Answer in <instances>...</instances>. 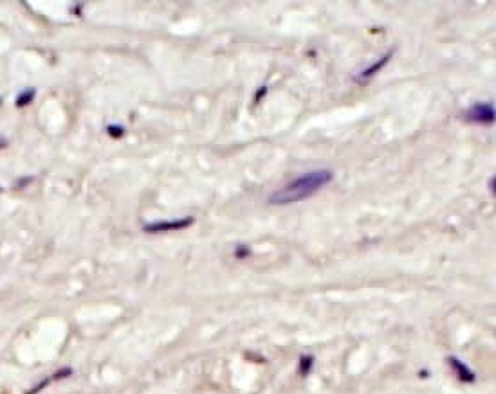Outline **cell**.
<instances>
[{"label": "cell", "instance_id": "3", "mask_svg": "<svg viewBox=\"0 0 496 394\" xmlns=\"http://www.w3.org/2000/svg\"><path fill=\"white\" fill-rule=\"evenodd\" d=\"M193 223V218H181V220H170V222H154L145 225L147 232H168V231H181Z\"/></svg>", "mask_w": 496, "mask_h": 394}, {"label": "cell", "instance_id": "4", "mask_svg": "<svg viewBox=\"0 0 496 394\" xmlns=\"http://www.w3.org/2000/svg\"><path fill=\"white\" fill-rule=\"evenodd\" d=\"M392 58V52H388V54H384L381 60H377V63H372L370 67H367V69L363 70V72H359L358 76H356V81L358 83H367L370 77H374L376 76L377 72H379L381 69H383L384 65L388 63V60Z\"/></svg>", "mask_w": 496, "mask_h": 394}, {"label": "cell", "instance_id": "1", "mask_svg": "<svg viewBox=\"0 0 496 394\" xmlns=\"http://www.w3.org/2000/svg\"><path fill=\"white\" fill-rule=\"evenodd\" d=\"M334 173L330 169H314V171H307L303 175L296 176L294 180H291L289 184L284 185L281 189L274 191L269 196V204L272 206H289V204H296L311 198L312 194H316L319 189H323L325 185L332 180Z\"/></svg>", "mask_w": 496, "mask_h": 394}, {"label": "cell", "instance_id": "2", "mask_svg": "<svg viewBox=\"0 0 496 394\" xmlns=\"http://www.w3.org/2000/svg\"><path fill=\"white\" fill-rule=\"evenodd\" d=\"M464 119L476 125H489L494 121V107L491 103H475L466 110Z\"/></svg>", "mask_w": 496, "mask_h": 394}, {"label": "cell", "instance_id": "5", "mask_svg": "<svg viewBox=\"0 0 496 394\" xmlns=\"http://www.w3.org/2000/svg\"><path fill=\"white\" fill-rule=\"evenodd\" d=\"M33 95H35V90H31V92H29V90H26V92H24V94L18 97V101H17L18 107H24V105L29 103L31 99H33Z\"/></svg>", "mask_w": 496, "mask_h": 394}]
</instances>
